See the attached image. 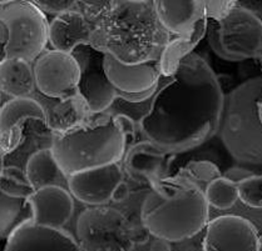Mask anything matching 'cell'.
Instances as JSON below:
<instances>
[{
  "label": "cell",
  "mask_w": 262,
  "mask_h": 251,
  "mask_svg": "<svg viewBox=\"0 0 262 251\" xmlns=\"http://www.w3.org/2000/svg\"><path fill=\"white\" fill-rule=\"evenodd\" d=\"M224 105L219 78L207 61L191 53L172 77H161L152 111L138 130L166 154H180L219 133Z\"/></svg>",
  "instance_id": "cell-1"
},
{
  "label": "cell",
  "mask_w": 262,
  "mask_h": 251,
  "mask_svg": "<svg viewBox=\"0 0 262 251\" xmlns=\"http://www.w3.org/2000/svg\"><path fill=\"white\" fill-rule=\"evenodd\" d=\"M171 41L152 0H113L94 25L91 45L127 65L157 61Z\"/></svg>",
  "instance_id": "cell-2"
},
{
  "label": "cell",
  "mask_w": 262,
  "mask_h": 251,
  "mask_svg": "<svg viewBox=\"0 0 262 251\" xmlns=\"http://www.w3.org/2000/svg\"><path fill=\"white\" fill-rule=\"evenodd\" d=\"M205 190L178 171L152 186L142 204L141 220L150 235L177 242L193 238L208 225Z\"/></svg>",
  "instance_id": "cell-3"
},
{
  "label": "cell",
  "mask_w": 262,
  "mask_h": 251,
  "mask_svg": "<svg viewBox=\"0 0 262 251\" xmlns=\"http://www.w3.org/2000/svg\"><path fill=\"white\" fill-rule=\"evenodd\" d=\"M93 121L64 134H53L52 150L67 177L118 164L128 135L114 116L98 114Z\"/></svg>",
  "instance_id": "cell-4"
},
{
  "label": "cell",
  "mask_w": 262,
  "mask_h": 251,
  "mask_svg": "<svg viewBox=\"0 0 262 251\" xmlns=\"http://www.w3.org/2000/svg\"><path fill=\"white\" fill-rule=\"evenodd\" d=\"M262 77L239 84L225 96L219 136L239 166L262 169Z\"/></svg>",
  "instance_id": "cell-5"
},
{
  "label": "cell",
  "mask_w": 262,
  "mask_h": 251,
  "mask_svg": "<svg viewBox=\"0 0 262 251\" xmlns=\"http://www.w3.org/2000/svg\"><path fill=\"white\" fill-rule=\"evenodd\" d=\"M2 60L21 59L30 64L46 52L49 23L46 14L29 0L0 3Z\"/></svg>",
  "instance_id": "cell-6"
},
{
  "label": "cell",
  "mask_w": 262,
  "mask_h": 251,
  "mask_svg": "<svg viewBox=\"0 0 262 251\" xmlns=\"http://www.w3.org/2000/svg\"><path fill=\"white\" fill-rule=\"evenodd\" d=\"M211 49L221 59L242 61L262 58V20L247 8L236 5L208 29Z\"/></svg>",
  "instance_id": "cell-7"
},
{
  "label": "cell",
  "mask_w": 262,
  "mask_h": 251,
  "mask_svg": "<svg viewBox=\"0 0 262 251\" xmlns=\"http://www.w3.org/2000/svg\"><path fill=\"white\" fill-rule=\"evenodd\" d=\"M77 240L82 251H130L138 242V236L123 213L94 206L78 217Z\"/></svg>",
  "instance_id": "cell-8"
},
{
  "label": "cell",
  "mask_w": 262,
  "mask_h": 251,
  "mask_svg": "<svg viewBox=\"0 0 262 251\" xmlns=\"http://www.w3.org/2000/svg\"><path fill=\"white\" fill-rule=\"evenodd\" d=\"M74 59L78 61L80 69V79L78 90L79 95L93 115L103 114L108 110L117 97L127 100L130 103L143 102L157 93V88L141 95H129L121 93L110 82L104 70V53L99 52L92 45H80L72 53Z\"/></svg>",
  "instance_id": "cell-9"
},
{
  "label": "cell",
  "mask_w": 262,
  "mask_h": 251,
  "mask_svg": "<svg viewBox=\"0 0 262 251\" xmlns=\"http://www.w3.org/2000/svg\"><path fill=\"white\" fill-rule=\"evenodd\" d=\"M37 91L50 99L66 100L79 95L80 69L72 54L46 50L33 64Z\"/></svg>",
  "instance_id": "cell-10"
},
{
  "label": "cell",
  "mask_w": 262,
  "mask_h": 251,
  "mask_svg": "<svg viewBox=\"0 0 262 251\" xmlns=\"http://www.w3.org/2000/svg\"><path fill=\"white\" fill-rule=\"evenodd\" d=\"M203 251H260V236L245 217L219 216L206 228Z\"/></svg>",
  "instance_id": "cell-11"
},
{
  "label": "cell",
  "mask_w": 262,
  "mask_h": 251,
  "mask_svg": "<svg viewBox=\"0 0 262 251\" xmlns=\"http://www.w3.org/2000/svg\"><path fill=\"white\" fill-rule=\"evenodd\" d=\"M123 170L119 164L77 172L68 178V189L80 203L102 206L113 200L114 194L123 184Z\"/></svg>",
  "instance_id": "cell-12"
},
{
  "label": "cell",
  "mask_w": 262,
  "mask_h": 251,
  "mask_svg": "<svg viewBox=\"0 0 262 251\" xmlns=\"http://www.w3.org/2000/svg\"><path fill=\"white\" fill-rule=\"evenodd\" d=\"M4 251H82L78 240L63 229L28 222L5 242Z\"/></svg>",
  "instance_id": "cell-13"
},
{
  "label": "cell",
  "mask_w": 262,
  "mask_h": 251,
  "mask_svg": "<svg viewBox=\"0 0 262 251\" xmlns=\"http://www.w3.org/2000/svg\"><path fill=\"white\" fill-rule=\"evenodd\" d=\"M104 70L114 88L129 95H141L153 90L162 77L160 60L127 65L110 54H105Z\"/></svg>",
  "instance_id": "cell-14"
},
{
  "label": "cell",
  "mask_w": 262,
  "mask_h": 251,
  "mask_svg": "<svg viewBox=\"0 0 262 251\" xmlns=\"http://www.w3.org/2000/svg\"><path fill=\"white\" fill-rule=\"evenodd\" d=\"M38 120L46 124V111L43 105L34 97L9 99L2 105L0 111V136L2 156L13 152L19 143L20 125L27 120Z\"/></svg>",
  "instance_id": "cell-15"
},
{
  "label": "cell",
  "mask_w": 262,
  "mask_h": 251,
  "mask_svg": "<svg viewBox=\"0 0 262 251\" xmlns=\"http://www.w3.org/2000/svg\"><path fill=\"white\" fill-rule=\"evenodd\" d=\"M29 200L34 209V222L43 227L63 229L74 213L73 195L60 186L35 190Z\"/></svg>",
  "instance_id": "cell-16"
},
{
  "label": "cell",
  "mask_w": 262,
  "mask_h": 251,
  "mask_svg": "<svg viewBox=\"0 0 262 251\" xmlns=\"http://www.w3.org/2000/svg\"><path fill=\"white\" fill-rule=\"evenodd\" d=\"M30 97H34L43 105L46 111V127L54 134L72 132L84 125L89 121V118L93 116L80 95L66 100H57L35 91Z\"/></svg>",
  "instance_id": "cell-17"
},
{
  "label": "cell",
  "mask_w": 262,
  "mask_h": 251,
  "mask_svg": "<svg viewBox=\"0 0 262 251\" xmlns=\"http://www.w3.org/2000/svg\"><path fill=\"white\" fill-rule=\"evenodd\" d=\"M94 28L78 10L64 13L49 23V43L58 52L72 54L78 46L91 45Z\"/></svg>",
  "instance_id": "cell-18"
},
{
  "label": "cell",
  "mask_w": 262,
  "mask_h": 251,
  "mask_svg": "<svg viewBox=\"0 0 262 251\" xmlns=\"http://www.w3.org/2000/svg\"><path fill=\"white\" fill-rule=\"evenodd\" d=\"M158 18L164 29L177 36L192 34L206 15V4L202 0L168 2L156 0Z\"/></svg>",
  "instance_id": "cell-19"
},
{
  "label": "cell",
  "mask_w": 262,
  "mask_h": 251,
  "mask_svg": "<svg viewBox=\"0 0 262 251\" xmlns=\"http://www.w3.org/2000/svg\"><path fill=\"white\" fill-rule=\"evenodd\" d=\"M166 153L148 140L139 141L129 147L123 158V167L130 179L155 185L162 179Z\"/></svg>",
  "instance_id": "cell-20"
},
{
  "label": "cell",
  "mask_w": 262,
  "mask_h": 251,
  "mask_svg": "<svg viewBox=\"0 0 262 251\" xmlns=\"http://www.w3.org/2000/svg\"><path fill=\"white\" fill-rule=\"evenodd\" d=\"M24 170L34 190L48 186L68 189V177L60 169L52 147H41L30 154Z\"/></svg>",
  "instance_id": "cell-21"
},
{
  "label": "cell",
  "mask_w": 262,
  "mask_h": 251,
  "mask_svg": "<svg viewBox=\"0 0 262 251\" xmlns=\"http://www.w3.org/2000/svg\"><path fill=\"white\" fill-rule=\"evenodd\" d=\"M2 96L10 99L30 97L37 91L33 64L21 59H5L0 63Z\"/></svg>",
  "instance_id": "cell-22"
},
{
  "label": "cell",
  "mask_w": 262,
  "mask_h": 251,
  "mask_svg": "<svg viewBox=\"0 0 262 251\" xmlns=\"http://www.w3.org/2000/svg\"><path fill=\"white\" fill-rule=\"evenodd\" d=\"M34 221V209L29 197L0 194V238L8 240L15 230Z\"/></svg>",
  "instance_id": "cell-23"
},
{
  "label": "cell",
  "mask_w": 262,
  "mask_h": 251,
  "mask_svg": "<svg viewBox=\"0 0 262 251\" xmlns=\"http://www.w3.org/2000/svg\"><path fill=\"white\" fill-rule=\"evenodd\" d=\"M208 27V18L202 19L194 32L186 36H176L169 41L160 59V68L164 77H172L177 70L180 61L192 53V49L203 38Z\"/></svg>",
  "instance_id": "cell-24"
},
{
  "label": "cell",
  "mask_w": 262,
  "mask_h": 251,
  "mask_svg": "<svg viewBox=\"0 0 262 251\" xmlns=\"http://www.w3.org/2000/svg\"><path fill=\"white\" fill-rule=\"evenodd\" d=\"M205 194L208 205L213 206L217 210H228L239 199L238 186L224 177L212 181L206 188Z\"/></svg>",
  "instance_id": "cell-25"
},
{
  "label": "cell",
  "mask_w": 262,
  "mask_h": 251,
  "mask_svg": "<svg viewBox=\"0 0 262 251\" xmlns=\"http://www.w3.org/2000/svg\"><path fill=\"white\" fill-rule=\"evenodd\" d=\"M34 191L25 170L18 166H2V192L13 196L30 197Z\"/></svg>",
  "instance_id": "cell-26"
},
{
  "label": "cell",
  "mask_w": 262,
  "mask_h": 251,
  "mask_svg": "<svg viewBox=\"0 0 262 251\" xmlns=\"http://www.w3.org/2000/svg\"><path fill=\"white\" fill-rule=\"evenodd\" d=\"M189 180L196 183L205 190L212 181L222 177L221 171L216 164L211 161H189L183 169L180 170Z\"/></svg>",
  "instance_id": "cell-27"
},
{
  "label": "cell",
  "mask_w": 262,
  "mask_h": 251,
  "mask_svg": "<svg viewBox=\"0 0 262 251\" xmlns=\"http://www.w3.org/2000/svg\"><path fill=\"white\" fill-rule=\"evenodd\" d=\"M239 200L253 209H262V174L249 178L238 184Z\"/></svg>",
  "instance_id": "cell-28"
},
{
  "label": "cell",
  "mask_w": 262,
  "mask_h": 251,
  "mask_svg": "<svg viewBox=\"0 0 262 251\" xmlns=\"http://www.w3.org/2000/svg\"><path fill=\"white\" fill-rule=\"evenodd\" d=\"M113 5V2H78V12H80L85 16V19L92 25H96L100 20L103 15L110 10Z\"/></svg>",
  "instance_id": "cell-29"
},
{
  "label": "cell",
  "mask_w": 262,
  "mask_h": 251,
  "mask_svg": "<svg viewBox=\"0 0 262 251\" xmlns=\"http://www.w3.org/2000/svg\"><path fill=\"white\" fill-rule=\"evenodd\" d=\"M34 4L44 14H52L54 16L78 10V2L75 0H34Z\"/></svg>",
  "instance_id": "cell-30"
},
{
  "label": "cell",
  "mask_w": 262,
  "mask_h": 251,
  "mask_svg": "<svg viewBox=\"0 0 262 251\" xmlns=\"http://www.w3.org/2000/svg\"><path fill=\"white\" fill-rule=\"evenodd\" d=\"M206 4V15L207 18L213 19V20H220L237 5L236 2H205Z\"/></svg>",
  "instance_id": "cell-31"
},
{
  "label": "cell",
  "mask_w": 262,
  "mask_h": 251,
  "mask_svg": "<svg viewBox=\"0 0 262 251\" xmlns=\"http://www.w3.org/2000/svg\"><path fill=\"white\" fill-rule=\"evenodd\" d=\"M255 175H256V172L253 171V170L247 169V167L233 166V167H230L228 170H226L222 177H224L225 179L230 180L231 183L238 185L239 183H242V181L249 179V178L255 177Z\"/></svg>",
  "instance_id": "cell-32"
},
{
  "label": "cell",
  "mask_w": 262,
  "mask_h": 251,
  "mask_svg": "<svg viewBox=\"0 0 262 251\" xmlns=\"http://www.w3.org/2000/svg\"><path fill=\"white\" fill-rule=\"evenodd\" d=\"M128 194H129V191H128L127 185H125V184L123 183L121 186H119L118 190L116 191V194H114L113 200H114V202H122V200L127 199Z\"/></svg>",
  "instance_id": "cell-33"
},
{
  "label": "cell",
  "mask_w": 262,
  "mask_h": 251,
  "mask_svg": "<svg viewBox=\"0 0 262 251\" xmlns=\"http://www.w3.org/2000/svg\"><path fill=\"white\" fill-rule=\"evenodd\" d=\"M258 114H260V118L262 121V100L260 102V104H258Z\"/></svg>",
  "instance_id": "cell-34"
},
{
  "label": "cell",
  "mask_w": 262,
  "mask_h": 251,
  "mask_svg": "<svg viewBox=\"0 0 262 251\" xmlns=\"http://www.w3.org/2000/svg\"><path fill=\"white\" fill-rule=\"evenodd\" d=\"M261 59H262V58H261Z\"/></svg>",
  "instance_id": "cell-35"
}]
</instances>
